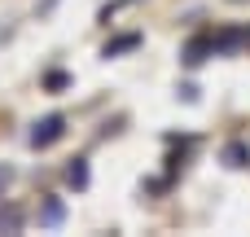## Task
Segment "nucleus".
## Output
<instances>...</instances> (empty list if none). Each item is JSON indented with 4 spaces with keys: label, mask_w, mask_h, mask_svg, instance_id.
<instances>
[{
    "label": "nucleus",
    "mask_w": 250,
    "mask_h": 237,
    "mask_svg": "<svg viewBox=\"0 0 250 237\" xmlns=\"http://www.w3.org/2000/svg\"><path fill=\"white\" fill-rule=\"evenodd\" d=\"M62 132H66V119H62V114H48V119H40V123H35L31 145H35V150H48L53 141H62Z\"/></svg>",
    "instance_id": "obj_1"
},
{
    "label": "nucleus",
    "mask_w": 250,
    "mask_h": 237,
    "mask_svg": "<svg viewBox=\"0 0 250 237\" xmlns=\"http://www.w3.org/2000/svg\"><path fill=\"white\" fill-rule=\"evenodd\" d=\"M207 53H220V48H215V40H193V44L185 48V62H189V66H198V62H207Z\"/></svg>",
    "instance_id": "obj_2"
},
{
    "label": "nucleus",
    "mask_w": 250,
    "mask_h": 237,
    "mask_svg": "<svg viewBox=\"0 0 250 237\" xmlns=\"http://www.w3.org/2000/svg\"><path fill=\"white\" fill-rule=\"evenodd\" d=\"M66 180H70L75 189H83V185H88V163H83V158H75V163L66 167Z\"/></svg>",
    "instance_id": "obj_3"
},
{
    "label": "nucleus",
    "mask_w": 250,
    "mask_h": 237,
    "mask_svg": "<svg viewBox=\"0 0 250 237\" xmlns=\"http://www.w3.org/2000/svg\"><path fill=\"white\" fill-rule=\"evenodd\" d=\"M224 163L229 167H246V145H229L224 150Z\"/></svg>",
    "instance_id": "obj_4"
},
{
    "label": "nucleus",
    "mask_w": 250,
    "mask_h": 237,
    "mask_svg": "<svg viewBox=\"0 0 250 237\" xmlns=\"http://www.w3.org/2000/svg\"><path fill=\"white\" fill-rule=\"evenodd\" d=\"M0 229H9V233H13V229H22V211H13V207H9V211H0Z\"/></svg>",
    "instance_id": "obj_5"
},
{
    "label": "nucleus",
    "mask_w": 250,
    "mask_h": 237,
    "mask_svg": "<svg viewBox=\"0 0 250 237\" xmlns=\"http://www.w3.org/2000/svg\"><path fill=\"white\" fill-rule=\"evenodd\" d=\"M40 220H44V224H57V220H62V202H57V198L44 202V215H40Z\"/></svg>",
    "instance_id": "obj_6"
},
{
    "label": "nucleus",
    "mask_w": 250,
    "mask_h": 237,
    "mask_svg": "<svg viewBox=\"0 0 250 237\" xmlns=\"http://www.w3.org/2000/svg\"><path fill=\"white\" fill-rule=\"evenodd\" d=\"M123 48H136V35H123V40H114V44L105 48V57H114V53H123Z\"/></svg>",
    "instance_id": "obj_7"
}]
</instances>
